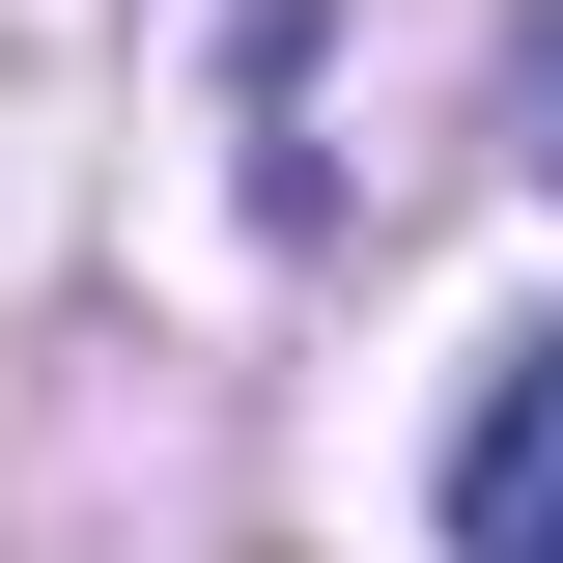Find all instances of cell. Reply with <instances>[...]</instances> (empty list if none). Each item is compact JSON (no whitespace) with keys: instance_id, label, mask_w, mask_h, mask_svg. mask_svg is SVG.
I'll use <instances>...</instances> for the list:
<instances>
[{"instance_id":"obj_1","label":"cell","mask_w":563,"mask_h":563,"mask_svg":"<svg viewBox=\"0 0 563 563\" xmlns=\"http://www.w3.org/2000/svg\"><path fill=\"white\" fill-rule=\"evenodd\" d=\"M451 563H563V339H507L451 422Z\"/></svg>"},{"instance_id":"obj_2","label":"cell","mask_w":563,"mask_h":563,"mask_svg":"<svg viewBox=\"0 0 563 563\" xmlns=\"http://www.w3.org/2000/svg\"><path fill=\"white\" fill-rule=\"evenodd\" d=\"M507 141H536V198H563V29H507Z\"/></svg>"}]
</instances>
